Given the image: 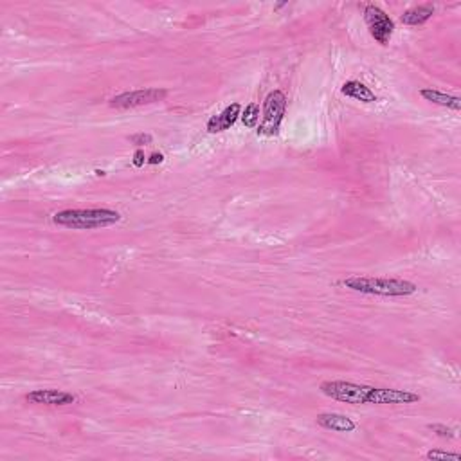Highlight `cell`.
I'll return each mask as SVG.
<instances>
[{
    "label": "cell",
    "mask_w": 461,
    "mask_h": 461,
    "mask_svg": "<svg viewBox=\"0 0 461 461\" xmlns=\"http://www.w3.org/2000/svg\"><path fill=\"white\" fill-rule=\"evenodd\" d=\"M123 220L121 212L107 208H90V209H64L58 211L52 222L60 227L73 229V231H94L116 225Z\"/></svg>",
    "instance_id": "cell-1"
},
{
    "label": "cell",
    "mask_w": 461,
    "mask_h": 461,
    "mask_svg": "<svg viewBox=\"0 0 461 461\" xmlns=\"http://www.w3.org/2000/svg\"><path fill=\"white\" fill-rule=\"evenodd\" d=\"M341 285L353 290V292L382 297H407L413 296L418 290V287L414 283H411L407 280H398V277L352 276L342 280Z\"/></svg>",
    "instance_id": "cell-2"
},
{
    "label": "cell",
    "mask_w": 461,
    "mask_h": 461,
    "mask_svg": "<svg viewBox=\"0 0 461 461\" xmlns=\"http://www.w3.org/2000/svg\"><path fill=\"white\" fill-rule=\"evenodd\" d=\"M287 112V96L281 90H273L263 101V119L256 126L258 136L274 137L280 133Z\"/></svg>",
    "instance_id": "cell-3"
},
{
    "label": "cell",
    "mask_w": 461,
    "mask_h": 461,
    "mask_svg": "<svg viewBox=\"0 0 461 461\" xmlns=\"http://www.w3.org/2000/svg\"><path fill=\"white\" fill-rule=\"evenodd\" d=\"M371 388L373 385L355 384V382L346 381H326L319 385V389H321V393L325 397L352 405L368 404V395L371 391Z\"/></svg>",
    "instance_id": "cell-4"
},
{
    "label": "cell",
    "mask_w": 461,
    "mask_h": 461,
    "mask_svg": "<svg viewBox=\"0 0 461 461\" xmlns=\"http://www.w3.org/2000/svg\"><path fill=\"white\" fill-rule=\"evenodd\" d=\"M168 96V90L164 88H139V90H128V92H121L114 96L109 101L110 109L117 110H128L137 109V107H145V104H153L162 101Z\"/></svg>",
    "instance_id": "cell-5"
},
{
    "label": "cell",
    "mask_w": 461,
    "mask_h": 461,
    "mask_svg": "<svg viewBox=\"0 0 461 461\" xmlns=\"http://www.w3.org/2000/svg\"><path fill=\"white\" fill-rule=\"evenodd\" d=\"M364 22L369 29V35L375 38V42L381 45H388L395 32V22L389 18L385 11H382L378 6L366 4L364 6Z\"/></svg>",
    "instance_id": "cell-6"
},
{
    "label": "cell",
    "mask_w": 461,
    "mask_h": 461,
    "mask_svg": "<svg viewBox=\"0 0 461 461\" xmlns=\"http://www.w3.org/2000/svg\"><path fill=\"white\" fill-rule=\"evenodd\" d=\"M421 397L407 389H393V388H371L368 395V404L375 405H409L418 404Z\"/></svg>",
    "instance_id": "cell-7"
},
{
    "label": "cell",
    "mask_w": 461,
    "mask_h": 461,
    "mask_svg": "<svg viewBox=\"0 0 461 461\" xmlns=\"http://www.w3.org/2000/svg\"><path fill=\"white\" fill-rule=\"evenodd\" d=\"M25 400L35 405H49V407H64V405H73L76 397L67 391L60 389H35L31 393L25 395Z\"/></svg>",
    "instance_id": "cell-8"
},
{
    "label": "cell",
    "mask_w": 461,
    "mask_h": 461,
    "mask_svg": "<svg viewBox=\"0 0 461 461\" xmlns=\"http://www.w3.org/2000/svg\"><path fill=\"white\" fill-rule=\"evenodd\" d=\"M241 116V104L233 103L225 107L224 112H220L218 116H212L208 121V132L209 133H220L229 130L238 121V117Z\"/></svg>",
    "instance_id": "cell-9"
},
{
    "label": "cell",
    "mask_w": 461,
    "mask_h": 461,
    "mask_svg": "<svg viewBox=\"0 0 461 461\" xmlns=\"http://www.w3.org/2000/svg\"><path fill=\"white\" fill-rule=\"evenodd\" d=\"M316 421L323 429L337 431V433H353V431L357 429V424L349 417L341 413H321L317 414Z\"/></svg>",
    "instance_id": "cell-10"
},
{
    "label": "cell",
    "mask_w": 461,
    "mask_h": 461,
    "mask_svg": "<svg viewBox=\"0 0 461 461\" xmlns=\"http://www.w3.org/2000/svg\"><path fill=\"white\" fill-rule=\"evenodd\" d=\"M341 92L345 94L346 97L357 100L361 101V103H375V101L378 100L371 88L366 87V85L361 83V81H355V80L346 81V83L341 87Z\"/></svg>",
    "instance_id": "cell-11"
},
{
    "label": "cell",
    "mask_w": 461,
    "mask_h": 461,
    "mask_svg": "<svg viewBox=\"0 0 461 461\" xmlns=\"http://www.w3.org/2000/svg\"><path fill=\"white\" fill-rule=\"evenodd\" d=\"M420 96L429 103L438 104V107H445L450 110H460L461 109V100L457 96H450V94L440 92L436 88H421Z\"/></svg>",
    "instance_id": "cell-12"
},
{
    "label": "cell",
    "mask_w": 461,
    "mask_h": 461,
    "mask_svg": "<svg viewBox=\"0 0 461 461\" xmlns=\"http://www.w3.org/2000/svg\"><path fill=\"white\" fill-rule=\"evenodd\" d=\"M434 15L433 4H421L414 6V8L407 9L404 15L400 16L402 24L405 25H424L425 22H429Z\"/></svg>",
    "instance_id": "cell-13"
},
{
    "label": "cell",
    "mask_w": 461,
    "mask_h": 461,
    "mask_svg": "<svg viewBox=\"0 0 461 461\" xmlns=\"http://www.w3.org/2000/svg\"><path fill=\"white\" fill-rule=\"evenodd\" d=\"M241 123H244L247 128H256L258 119H260V107L256 103H249L245 107V110L241 112Z\"/></svg>",
    "instance_id": "cell-14"
},
{
    "label": "cell",
    "mask_w": 461,
    "mask_h": 461,
    "mask_svg": "<svg viewBox=\"0 0 461 461\" xmlns=\"http://www.w3.org/2000/svg\"><path fill=\"white\" fill-rule=\"evenodd\" d=\"M427 460H453V461H461V454L457 453H445V450H429L425 454Z\"/></svg>",
    "instance_id": "cell-15"
},
{
    "label": "cell",
    "mask_w": 461,
    "mask_h": 461,
    "mask_svg": "<svg viewBox=\"0 0 461 461\" xmlns=\"http://www.w3.org/2000/svg\"><path fill=\"white\" fill-rule=\"evenodd\" d=\"M429 429L433 431L434 434H438L440 438H449V440H453V438L456 436V433H454L450 427H447V425H443V424H431Z\"/></svg>",
    "instance_id": "cell-16"
},
{
    "label": "cell",
    "mask_w": 461,
    "mask_h": 461,
    "mask_svg": "<svg viewBox=\"0 0 461 461\" xmlns=\"http://www.w3.org/2000/svg\"><path fill=\"white\" fill-rule=\"evenodd\" d=\"M130 140H132L133 145L143 146V145H150V143L153 140V137L150 136V133H136V136L130 137Z\"/></svg>",
    "instance_id": "cell-17"
},
{
    "label": "cell",
    "mask_w": 461,
    "mask_h": 461,
    "mask_svg": "<svg viewBox=\"0 0 461 461\" xmlns=\"http://www.w3.org/2000/svg\"><path fill=\"white\" fill-rule=\"evenodd\" d=\"M133 166H136V168H140V166H145V162H146V157H145V152H143V150H136V153H133Z\"/></svg>",
    "instance_id": "cell-18"
},
{
    "label": "cell",
    "mask_w": 461,
    "mask_h": 461,
    "mask_svg": "<svg viewBox=\"0 0 461 461\" xmlns=\"http://www.w3.org/2000/svg\"><path fill=\"white\" fill-rule=\"evenodd\" d=\"M162 161H164L162 153H153V155H150V159H148L150 164H161Z\"/></svg>",
    "instance_id": "cell-19"
}]
</instances>
